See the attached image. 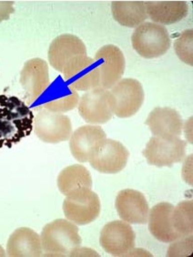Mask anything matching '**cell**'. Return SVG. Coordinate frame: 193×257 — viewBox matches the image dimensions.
I'll return each mask as SVG.
<instances>
[{
  "mask_svg": "<svg viewBox=\"0 0 193 257\" xmlns=\"http://www.w3.org/2000/svg\"><path fill=\"white\" fill-rule=\"evenodd\" d=\"M131 43L139 56L145 59H156L167 53L171 41L165 27L153 22H144L136 28Z\"/></svg>",
  "mask_w": 193,
  "mask_h": 257,
  "instance_id": "cell-3",
  "label": "cell"
},
{
  "mask_svg": "<svg viewBox=\"0 0 193 257\" xmlns=\"http://www.w3.org/2000/svg\"><path fill=\"white\" fill-rule=\"evenodd\" d=\"M186 142L174 136H153L146 145L142 154L150 165L171 167L180 163L186 154Z\"/></svg>",
  "mask_w": 193,
  "mask_h": 257,
  "instance_id": "cell-7",
  "label": "cell"
},
{
  "mask_svg": "<svg viewBox=\"0 0 193 257\" xmlns=\"http://www.w3.org/2000/svg\"><path fill=\"white\" fill-rule=\"evenodd\" d=\"M136 234L129 223L113 221L102 228L99 236L101 247L113 256H123L135 247Z\"/></svg>",
  "mask_w": 193,
  "mask_h": 257,
  "instance_id": "cell-10",
  "label": "cell"
},
{
  "mask_svg": "<svg viewBox=\"0 0 193 257\" xmlns=\"http://www.w3.org/2000/svg\"><path fill=\"white\" fill-rule=\"evenodd\" d=\"M100 211L99 196L91 189H81L70 193L63 203L65 216L76 225H87L94 222Z\"/></svg>",
  "mask_w": 193,
  "mask_h": 257,
  "instance_id": "cell-8",
  "label": "cell"
},
{
  "mask_svg": "<svg viewBox=\"0 0 193 257\" xmlns=\"http://www.w3.org/2000/svg\"><path fill=\"white\" fill-rule=\"evenodd\" d=\"M79 95L74 89H70L67 85L64 88H59L51 94V98L42 104V108L53 112H67L79 106Z\"/></svg>",
  "mask_w": 193,
  "mask_h": 257,
  "instance_id": "cell-23",
  "label": "cell"
},
{
  "mask_svg": "<svg viewBox=\"0 0 193 257\" xmlns=\"http://www.w3.org/2000/svg\"><path fill=\"white\" fill-rule=\"evenodd\" d=\"M15 12L13 1H0V23L10 19V15Z\"/></svg>",
  "mask_w": 193,
  "mask_h": 257,
  "instance_id": "cell-27",
  "label": "cell"
},
{
  "mask_svg": "<svg viewBox=\"0 0 193 257\" xmlns=\"http://www.w3.org/2000/svg\"><path fill=\"white\" fill-rule=\"evenodd\" d=\"M173 208L171 203L162 202L156 204L149 212V232L160 242H172L184 237L174 229L171 220Z\"/></svg>",
  "mask_w": 193,
  "mask_h": 257,
  "instance_id": "cell-16",
  "label": "cell"
},
{
  "mask_svg": "<svg viewBox=\"0 0 193 257\" xmlns=\"http://www.w3.org/2000/svg\"><path fill=\"white\" fill-rule=\"evenodd\" d=\"M20 83L25 90L27 103H34L50 87L48 63L39 58L28 60L20 72Z\"/></svg>",
  "mask_w": 193,
  "mask_h": 257,
  "instance_id": "cell-12",
  "label": "cell"
},
{
  "mask_svg": "<svg viewBox=\"0 0 193 257\" xmlns=\"http://www.w3.org/2000/svg\"><path fill=\"white\" fill-rule=\"evenodd\" d=\"M193 30H187L179 35L174 43V49L178 59L189 66L193 65Z\"/></svg>",
  "mask_w": 193,
  "mask_h": 257,
  "instance_id": "cell-25",
  "label": "cell"
},
{
  "mask_svg": "<svg viewBox=\"0 0 193 257\" xmlns=\"http://www.w3.org/2000/svg\"><path fill=\"white\" fill-rule=\"evenodd\" d=\"M34 113L15 96L0 95V149L11 148L33 131Z\"/></svg>",
  "mask_w": 193,
  "mask_h": 257,
  "instance_id": "cell-1",
  "label": "cell"
},
{
  "mask_svg": "<svg viewBox=\"0 0 193 257\" xmlns=\"http://www.w3.org/2000/svg\"><path fill=\"white\" fill-rule=\"evenodd\" d=\"M129 157V152L123 144L105 138L95 145L88 162L99 173L115 174L126 167Z\"/></svg>",
  "mask_w": 193,
  "mask_h": 257,
  "instance_id": "cell-4",
  "label": "cell"
},
{
  "mask_svg": "<svg viewBox=\"0 0 193 257\" xmlns=\"http://www.w3.org/2000/svg\"><path fill=\"white\" fill-rule=\"evenodd\" d=\"M43 252L40 235L28 227H20L10 235L7 254L10 257H38Z\"/></svg>",
  "mask_w": 193,
  "mask_h": 257,
  "instance_id": "cell-19",
  "label": "cell"
},
{
  "mask_svg": "<svg viewBox=\"0 0 193 257\" xmlns=\"http://www.w3.org/2000/svg\"><path fill=\"white\" fill-rule=\"evenodd\" d=\"M6 255H7V253H6L5 250L0 245V257H4Z\"/></svg>",
  "mask_w": 193,
  "mask_h": 257,
  "instance_id": "cell-28",
  "label": "cell"
},
{
  "mask_svg": "<svg viewBox=\"0 0 193 257\" xmlns=\"http://www.w3.org/2000/svg\"><path fill=\"white\" fill-rule=\"evenodd\" d=\"M99 66L100 88L111 89L122 78L126 67L123 52L115 45H106L95 55Z\"/></svg>",
  "mask_w": 193,
  "mask_h": 257,
  "instance_id": "cell-13",
  "label": "cell"
},
{
  "mask_svg": "<svg viewBox=\"0 0 193 257\" xmlns=\"http://www.w3.org/2000/svg\"><path fill=\"white\" fill-rule=\"evenodd\" d=\"M42 249L48 256H71L81 246L79 227L66 219L48 223L41 232Z\"/></svg>",
  "mask_w": 193,
  "mask_h": 257,
  "instance_id": "cell-2",
  "label": "cell"
},
{
  "mask_svg": "<svg viewBox=\"0 0 193 257\" xmlns=\"http://www.w3.org/2000/svg\"><path fill=\"white\" fill-rule=\"evenodd\" d=\"M105 138L107 135L100 126H81L70 136V153L79 163H86L89 161V154L95 145Z\"/></svg>",
  "mask_w": 193,
  "mask_h": 257,
  "instance_id": "cell-18",
  "label": "cell"
},
{
  "mask_svg": "<svg viewBox=\"0 0 193 257\" xmlns=\"http://www.w3.org/2000/svg\"><path fill=\"white\" fill-rule=\"evenodd\" d=\"M87 55V49L83 41L72 34H62L57 37L49 49V61L59 72H62L71 60Z\"/></svg>",
  "mask_w": 193,
  "mask_h": 257,
  "instance_id": "cell-15",
  "label": "cell"
},
{
  "mask_svg": "<svg viewBox=\"0 0 193 257\" xmlns=\"http://www.w3.org/2000/svg\"><path fill=\"white\" fill-rule=\"evenodd\" d=\"M192 201H183L178 203L172 211L173 227L181 236L192 235L193 232Z\"/></svg>",
  "mask_w": 193,
  "mask_h": 257,
  "instance_id": "cell-24",
  "label": "cell"
},
{
  "mask_svg": "<svg viewBox=\"0 0 193 257\" xmlns=\"http://www.w3.org/2000/svg\"><path fill=\"white\" fill-rule=\"evenodd\" d=\"M154 136L179 137L182 134L183 121L180 114L169 107H157L145 121Z\"/></svg>",
  "mask_w": 193,
  "mask_h": 257,
  "instance_id": "cell-17",
  "label": "cell"
},
{
  "mask_svg": "<svg viewBox=\"0 0 193 257\" xmlns=\"http://www.w3.org/2000/svg\"><path fill=\"white\" fill-rule=\"evenodd\" d=\"M115 206L121 220L132 224L148 222L149 203L142 193L133 189H125L116 198Z\"/></svg>",
  "mask_w": 193,
  "mask_h": 257,
  "instance_id": "cell-14",
  "label": "cell"
},
{
  "mask_svg": "<svg viewBox=\"0 0 193 257\" xmlns=\"http://www.w3.org/2000/svg\"><path fill=\"white\" fill-rule=\"evenodd\" d=\"M35 110L33 130L38 138L46 144H54L70 140L72 124L67 115L50 111L41 106L37 107Z\"/></svg>",
  "mask_w": 193,
  "mask_h": 257,
  "instance_id": "cell-6",
  "label": "cell"
},
{
  "mask_svg": "<svg viewBox=\"0 0 193 257\" xmlns=\"http://www.w3.org/2000/svg\"><path fill=\"white\" fill-rule=\"evenodd\" d=\"M147 15L153 23L170 25L183 20L188 15V5L185 1H147Z\"/></svg>",
  "mask_w": 193,
  "mask_h": 257,
  "instance_id": "cell-20",
  "label": "cell"
},
{
  "mask_svg": "<svg viewBox=\"0 0 193 257\" xmlns=\"http://www.w3.org/2000/svg\"><path fill=\"white\" fill-rule=\"evenodd\" d=\"M113 114L119 118H129L139 111L145 99L143 87L139 80L122 79L109 90Z\"/></svg>",
  "mask_w": 193,
  "mask_h": 257,
  "instance_id": "cell-5",
  "label": "cell"
},
{
  "mask_svg": "<svg viewBox=\"0 0 193 257\" xmlns=\"http://www.w3.org/2000/svg\"><path fill=\"white\" fill-rule=\"evenodd\" d=\"M79 112L90 124H105L113 117L109 89L96 88L87 91L79 99Z\"/></svg>",
  "mask_w": 193,
  "mask_h": 257,
  "instance_id": "cell-11",
  "label": "cell"
},
{
  "mask_svg": "<svg viewBox=\"0 0 193 257\" xmlns=\"http://www.w3.org/2000/svg\"><path fill=\"white\" fill-rule=\"evenodd\" d=\"M66 85L76 91H89L100 88L99 66L87 55L71 60L62 70Z\"/></svg>",
  "mask_w": 193,
  "mask_h": 257,
  "instance_id": "cell-9",
  "label": "cell"
},
{
  "mask_svg": "<svg viewBox=\"0 0 193 257\" xmlns=\"http://www.w3.org/2000/svg\"><path fill=\"white\" fill-rule=\"evenodd\" d=\"M111 11L120 25L137 28L148 19L144 1H113Z\"/></svg>",
  "mask_w": 193,
  "mask_h": 257,
  "instance_id": "cell-22",
  "label": "cell"
},
{
  "mask_svg": "<svg viewBox=\"0 0 193 257\" xmlns=\"http://www.w3.org/2000/svg\"><path fill=\"white\" fill-rule=\"evenodd\" d=\"M192 252V235L184 236L174 241L168 248V256H188Z\"/></svg>",
  "mask_w": 193,
  "mask_h": 257,
  "instance_id": "cell-26",
  "label": "cell"
},
{
  "mask_svg": "<svg viewBox=\"0 0 193 257\" xmlns=\"http://www.w3.org/2000/svg\"><path fill=\"white\" fill-rule=\"evenodd\" d=\"M58 187L65 196L81 189L92 188V177L83 165H70L61 171L58 177Z\"/></svg>",
  "mask_w": 193,
  "mask_h": 257,
  "instance_id": "cell-21",
  "label": "cell"
}]
</instances>
